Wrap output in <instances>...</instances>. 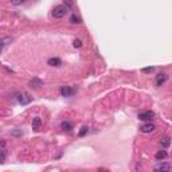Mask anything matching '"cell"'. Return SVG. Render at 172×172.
<instances>
[{"instance_id": "obj_17", "label": "cell", "mask_w": 172, "mask_h": 172, "mask_svg": "<svg viewBox=\"0 0 172 172\" xmlns=\"http://www.w3.org/2000/svg\"><path fill=\"white\" fill-rule=\"evenodd\" d=\"M153 70H155V67H145V69H143V73L151 74V73H153Z\"/></svg>"}, {"instance_id": "obj_3", "label": "cell", "mask_w": 172, "mask_h": 172, "mask_svg": "<svg viewBox=\"0 0 172 172\" xmlns=\"http://www.w3.org/2000/svg\"><path fill=\"white\" fill-rule=\"evenodd\" d=\"M75 92H77V89L71 88V86H62V88H61V94H62V97H71Z\"/></svg>"}, {"instance_id": "obj_16", "label": "cell", "mask_w": 172, "mask_h": 172, "mask_svg": "<svg viewBox=\"0 0 172 172\" xmlns=\"http://www.w3.org/2000/svg\"><path fill=\"white\" fill-rule=\"evenodd\" d=\"M7 42H12V38H4V39H2V50L6 47V44H8Z\"/></svg>"}, {"instance_id": "obj_11", "label": "cell", "mask_w": 172, "mask_h": 172, "mask_svg": "<svg viewBox=\"0 0 172 172\" xmlns=\"http://www.w3.org/2000/svg\"><path fill=\"white\" fill-rule=\"evenodd\" d=\"M167 156H168V153H167L165 151H159V152L155 155V157H156L157 160H164V159H167Z\"/></svg>"}, {"instance_id": "obj_1", "label": "cell", "mask_w": 172, "mask_h": 172, "mask_svg": "<svg viewBox=\"0 0 172 172\" xmlns=\"http://www.w3.org/2000/svg\"><path fill=\"white\" fill-rule=\"evenodd\" d=\"M66 14H67V7L65 6V4H59V6H57L54 10H52V16L57 19L63 18Z\"/></svg>"}, {"instance_id": "obj_4", "label": "cell", "mask_w": 172, "mask_h": 172, "mask_svg": "<svg viewBox=\"0 0 172 172\" xmlns=\"http://www.w3.org/2000/svg\"><path fill=\"white\" fill-rule=\"evenodd\" d=\"M153 117H155V113L152 110H147V112L138 113V120H141V121H151Z\"/></svg>"}, {"instance_id": "obj_18", "label": "cell", "mask_w": 172, "mask_h": 172, "mask_svg": "<svg viewBox=\"0 0 172 172\" xmlns=\"http://www.w3.org/2000/svg\"><path fill=\"white\" fill-rule=\"evenodd\" d=\"M73 44H74V47H77V48H79L81 46H82V42H81V40H79V39H77V40H74V43H73Z\"/></svg>"}, {"instance_id": "obj_9", "label": "cell", "mask_w": 172, "mask_h": 172, "mask_svg": "<svg viewBox=\"0 0 172 172\" xmlns=\"http://www.w3.org/2000/svg\"><path fill=\"white\" fill-rule=\"evenodd\" d=\"M30 88H34V89H39L40 86H43V81H40L38 78H34V79H31L30 81Z\"/></svg>"}, {"instance_id": "obj_13", "label": "cell", "mask_w": 172, "mask_h": 172, "mask_svg": "<svg viewBox=\"0 0 172 172\" xmlns=\"http://www.w3.org/2000/svg\"><path fill=\"white\" fill-rule=\"evenodd\" d=\"M61 128H62L63 130H66V132H70V130L73 129V126L70 122H67V121H63L62 124H61Z\"/></svg>"}, {"instance_id": "obj_20", "label": "cell", "mask_w": 172, "mask_h": 172, "mask_svg": "<svg viewBox=\"0 0 172 172\" xmlns=\"http://www.w3.org/2000/svg\"><path fill=\"white\" fill-rule=\"evenodd\" d=\"M170 172H171V171H170Z\"/></svg>"}, {"instance_id": "obj_19", "label": "cell", "mask_w": 172, "mask_h": 172, "mask_svg": "<svg viewBox=\"0 0 172 172\" xmlns=\"http://www.w3.org/2000/svg\"><path fill=\"white\" fill-rule=\"evenodd\" d=\"M104 172H108V171H104Z\"/></svg>"}, {"instance_id": "obj_6", "label": "cell", "mask_w": 172, "mask_h": 172, "mask_svg": "<svg viewBox=\"0 0 172 172\" xmlns=\"http://www.w3.org/2000/svg\"><path fill=\"white\" fill-rule=\"evenodd\" d=\"M155 172H170V164L164 161H160L155 167Z\"/></svg>"}, {"instance_id": "obj_14", "label": "cell", "mask_w": 172, "mask_h": 172, "mask_svg": "<svg viewBox=\"0 0 172 172\" xmlns=\"http://www.w3.org/2000/svg\"><path fill=\"white\" fill-rule=\"evenodd\" d=\"M70 22H71V23L81 24V23H82V20H81V18H79V16H77V15H74V14H73V15L70 16Z\"/></svg>"}, {"instance_id": "obj_5", "label": "cell", "mask_w": 172, "mask_h": 172, "mask_svg": "<svg viewBox=\"0 0 172 172\" xmlns=\"http://www.w3.org/2000/svg\"><path fill=\"white\" fill-rule=\"evenodd\" d=\"M155 129H156V125H155V124H151V122H147V124H144V125L140 126V130H141L143 133L155 132Z\"/></svg>"}, {"instance_id": "obj_2", "label": "cell", "mask_w": 172, "mask_h": 172, "mask_svg": "<svg viewBox=\"0 0 172 172\" xmlns=\"http://www.w3.org/2000/svg\"><path fill=\"white\" fill-rule=\"evenodd\" d=\"M18 101H19V104H22V105H27V104H30V102L32 101V97H31V94L23 92V93H20L18 96Z\"/></svg>"}, {"instance_id": "obj_15", "label": "cell", "mask_w": 172, "mask_h": 172, "mask_svg": "<svg viewBox=\"0 0 172 172\" xmlns=\"http://www.w3.org/2000/svg\"><path fill=\"white\" fill-rule=\"evenodd\" d=\"M86 133H88V126H82V128H81V130H79V133H78V136L82 137V136H85Z\"/></svg>"}, {"instance_id": "obj_7", "label": "cell", "mask_w": 172, "mask_h": 172, "mask_svg": "<svg viewBox=\"0 0 172 172\" xmlns=\"http://www.w3.org/2000/svg\"><path fill=\"white\" fill-rule=\"evenodd\" d=\"M167 79H168V75L164 74V73H160V74H157L156 78H155V85H156V86H161Z\"/></svg>"}, {"instance_id": "obj_8", "label": "cell", "mask_w": 172, "mask_h": 172, "mask_svg": "<svg viewBox=\"0 0 172 172\" xmlns=\"http://www.w3.org/2000/svg\"><path fill=\"white\" fill-rule=\"evenodd\" d=\"M47 65L48 66H52V67H59L62 65V61L59 58H50L47 61Z\"/></svg>"}, {"instance_id": "obj_12", "label": "cell", "mask_w": 172, "mask_h": 172, "mask_svg": "<svg viewBox=\"0 0 172 172\" xmlns=\"http://www.w3.org/2000/svg\"><path fill=\"white\" fill-rule=\"evenodd\" d=\"M171 144V138L170 137H163L160 140V145L163 147V148H167V147H170Z\"/></svg>"}, {"instance_id": "obj_10", "label": "cell", "mask_w": 172, "mask_h": 172, "mask_svg": "<svg viewBox=\"0 0 172 172\" xmlns=\"http://www.w3.org/2000/svg\"><path fill=\"white\" fill-rule=\"evenodd\" d=\"M40 126H42V120H40V117H35L34 120H32V129L39 130Z\"/></svg>"}]
</instances>
